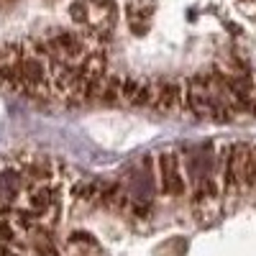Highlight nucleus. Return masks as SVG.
Returning a JSON list of instances; mask_svg holds the SVG:
<instances>
[{"label":"nucleus","mask_w":256,"mask_h":256,"mask_svg":"<svg viewBox=\"0 0 256 256\" xmlns=\"http://www.w3.org/2000/svg\"><path fill=\"white\" fill-rule=\"evenodd\" d=\"M218 195H220V184H218L216 177H202V180L195 182V187H192V202H195L198 208L216 202Z\"/></svg>","instance_id":"nucleus-7"},{"label":"nucleus","mask_w":256,"mask_h":256,"mask_svg":"<svg viewBox=\"0 0 256 256\" xmlns=\"http://www.w3.org/2000/svg\"><path fill=\"white\" fill-rule=\"evenodd\" d=\"M212 146L210 144H202L198 148H190L184 154V172L192 177V180H202V177H212Z\"/></svg>","instance_id":"nucleus-6"},{"label":"nucleus","mask_w":256,"mask_h":256,"mask_svg":"<svg viewBox=\"0 0 256 256\" xmlns=\"http://www.w3.org/2000/svg\"><path fill=\"white\" fill-rule=\"evenodd\" d=\"M156 180L159 192L166 198H182L187 195V180L177 152H162L156 156Z\"/></svg>","instance_id":"nucleus-1"},{"label":"nucleus","mask_w":256,"mask_h":256,"mask_svg":"<svg viewBox=\"0 0 256 256\" xmlns=\"http://www.w3.org/2000/svg\"><path fill=\"white\" fill-rule=\"evenodd\" d=\"M67 16L74 26L80 28H88V20H90V13H88V6H84V0H72L70 8H67Z\"/></svg>","instance_id":"nucleus-9"},{"label":"nucleus","mask_w":256,"mask_h":256,"mask_svg":"<svg viewBox=\"0 0 256 256\" xmlns=\"http://www.w3.org/2000/svg\"><path fill=\"white\" fill-rule=\"evenodd\" d=\"M152 102H154V84L148 80H138L134 95L128 98L126 105H146V108H152Z\"/></svg>","instance_id":"nucleus-8"},{"label":"nucleus","mask_w":256,"mask_h":256,"mask_svg":"<svg viewBox=\"0 0 256 256\" xmlns=\"http://www.w3.org/2000/svg\"><path fill=\"white\" fill-rule=\"evenodd\" d=\"M154 13H156V0H126L123 3L126 26L136 36H141V34H146L148 28H152Z\"/></svg>","instance_id":"nucleus-4"},{"label":"nucleus","mask_w":256,"mask_h":256,"mask_svg":"<svg viewBox=\"0 0 256 256\" xmlns=\"http://www.w3.org/2000/svg\"><path fill=\"white\" fill-rule=\"evenodd\" d=\"M182 90H184V105H187V110L195 116V118H210L212 92L208 88L205 74H192L190 80H184L182 82Z\"/></svg>","instance_id":"nucleus-2"},{"label":"nucleus","mask_w":256,"mask_h":256,"mask_svg":"<svg viewBox=\"0 0 256 256\" xmlns=\"http://www.w3.org/2000/svg\"><path fill=\"white\" fill-rule=\"evenodd\" d=\"M230 154H233V164H236V177L241 187L256 190V144H228Z\"/></svg>","instance_id":"nucleus-3"},{"label":"nucleus","mask_w":256,"mask_h":256,"mask_svg":"<svg viewBox=\"0 0 256 256\" xmlns=\"http://www.w3.org/2000/svg\"><path fill=\"white\" fill-rule=\"evenodd\" d=\"M184 105V90H182V82L177 80H162L154 84V102L152 108L164 110V113H174Z\"/></svg>","instance_id":"nucleus-5"}]
</instances>
